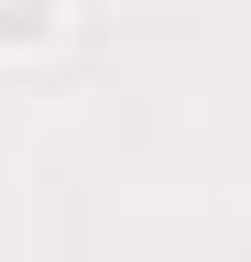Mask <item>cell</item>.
<instances>
[{
    "label": "cell",
    "instance_id": "6da1fadb",
    "mask_svg": "<svg viewBox=\"0 0 251 262\" xmlns=\"http://www.w3.org/2000/svg\"><path fill=\"white\" fill-rule=\"evenodd\" d=\"M55 22H66V0H0V55H33Z\"/></svg>",
    "mask_w": 251,
    "mask_h": 262
}]
</instances>
